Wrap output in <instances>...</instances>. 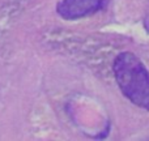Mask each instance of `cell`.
Returning <instances> with one entry per match:
<instances>
[{
  "mask_svg": "<svg viewBox=\"0 0 149 141\" xmlns=\"http://www.w3.org/2000/svg\"><path fill=\"white\" fill-rule=\"evenodd\" d=\"M120 92L134 105L149 111V72L132 52H122L113 64Z\"/></svg>",
  "mask_w": 149,
  "mask_h": 141,
  "instance_id": "1",
  "label": "cell"
},
{
  "mask_svg": "<svg viewBox=\"0 0 149 141\" xmlns=\"http://www.w3.org/2000/svg\"><path fill=\"white\" fill-rule=\"evenodd\" d=\"M105 4V0H62L56 12L65 20H77L94 15Z\"/></svg>",
  "mask_w": 149,
  "mask_h": 141,
  "instance_id": "2",
  "label": "cell"
}]
</instances>
